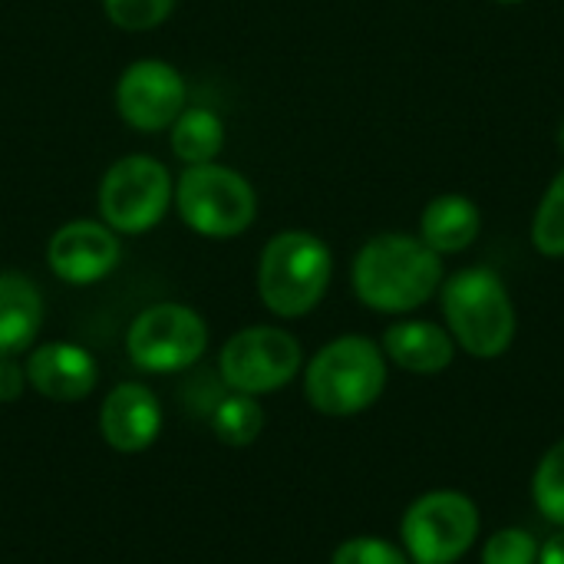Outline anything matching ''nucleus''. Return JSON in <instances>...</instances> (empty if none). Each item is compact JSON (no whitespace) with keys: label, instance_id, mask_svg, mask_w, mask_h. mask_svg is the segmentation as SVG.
I'll use <instances>...</instances> for the list:
<instances>
[{"label":"nucleus","instance_id":"1","mask_svg":"<svg viewBox=\"0 0 564 564\" xmlns=\"http://www.w3.org/2000/svg\"><path fill=\"white\" fill-rule=\"evenodd\" d=\"M354 294L380 314H410L436 297L443 288V258L413 235L370 238L350 268Z\"/></svg>","mask_w":564,"mask_h":564},{"label":"nucleus","instance_id":"2","mask_svg":"<svg viewBox=\"0 0 564 564\" xmlns=\"http://www.w3.org/2000/svg\"><path fill=\"white\" fill-rule=\"evenodd\" d=\"M446 330L476 360L502 357L519 330L516 304L502 278L489 268H466L440 288Z\"/></svg>","mask_w":564,"mask_h":564},{"label":"nucleus","instance_id":"3","mask_svg":"<svg viewBox=\"0 0 564 564\" xmlns=\"http://www.w3.org/2000/svg\"><path fill=\"white\" fill-rule=\"evenodd\" d=\"M387 390V357L370 337L347 334L321 347L304 370L307 403L324 416H357Z\"/></svg>","mask_w":564,"mask_h":564},{"label":"nucleus","instance_id":"4","mask_svg":"<svg viewBox=\"0 0 564 564\" xmlns=\"http://www.w3.org/2000/svg\"><path fill=\"white\" fill-rule=\"evenodd\" d=\"M334 274L330 248L311 231H281L274 235L258 261V294L264 307L278 317L311 314Z\"/></svg>","mask_w":564,"mask_h":564},{"label":"nucleus","instance_id":"5","mask_svg":"<svg viewBox=\"0 0 564 564\" xmlns=\"http://www.w3.org/2000/svg\"><path fill=\"white\" fill-rule=\"evenodd\" d=\"M175 208L178 218L205 238H235L241 235L258 212V198L251 182L218 162L185 165L175 182Z\"/></svg>","mask_w":564,"mask_h":564},{"label":"nucleus","instance_id":"6","mask_svg":"<svg viewBox=\"0 0 564 564\" xmlns=\"http://www.w3.org/2000/svg\"><path fill=\"white\" fill-rule=\"evenodd\" d=\"M479 539V509L456 489L420 496L400 522L403 552L416 564H456Z\"/></svg>","mask_w":564,"mask_h":564},{"label":"nucleus","instance_id":"7","mask_svg":"<svg viewBox=\"0 0 564 564\" xmlns=\"http://www.w3.org/2000/svg\"><path fill=\"white\" fill-rule=\"evenodd\" d=\"M172 192V175L159 159L122 155L99 182V215L119 235H142L162 221Z\"/></svg>","mask_w":564,"mask_h":564},{"label":"nucleus","instance_id":"8","mask_svg":"<svg viewBox=\"0 0 564 564\" xmlns=\"http://www.w3.org/2000/svg\"><path fill=\"white\" fill-rule=\"evenodd\" d=\"M208 347V327L198 311L185 304H152L145 307L129 334V360L145 373H178L198 364Z\"/></svg>","mask_w":564,"mask_h":564},{"label":"nucleus","instance_id":"9","mask_svg":"<svg viewBox=\"0 0 564 564\" xmlns=\"http://www.w3.org/2000/svg\"><path fill=\"white\" fill-rule=\"evenodd\" d=\"M301 344L281 327H248L228 337L218 357L221 383L231 393H274L288 387L301 370Z\"/></svg>","mask_w":564,"mask_h":564},{"label":"nucleus","instance_id":"10","mask_svg":"<svg viewBox=\"0 0 564 564\" xmlns=\"http://www.w3.org/2000/svg\"><path fill=\"white\" fill-rule=\"evenodd\" d=\"M119 116L139 132H159L185 109V79L172 63L139 59L122 69L116 86Z\"/></svg>","mask_w":564,"mask_h":564},{"label":"nucleus","instance_id":"11","mask_svg":"<svg viewBox=\"0 0 564 564\" xmlns=\"http://www.w3.org/2000/svg\"><path fill=\"white\" fill-rule=\"evenodd\" d=\"M119 238L106 221H69L46 245L50 271L66 284H96L119 264Z\"/></svg>","mask_w":564,"mask_h":564},{"label":"nucleus","instance_id":"12","mask_svg":"<svg viewBox=\"0 0 564 564\" xmlns=\"http://www.w3.org/2000/svg\"><path fill=\"white\" fill-rule=\"evenodd\" d=\"M99 433L116 453H142L162 433V406L142 383H119L99 410Z\"/></svg>","mask_w":564,"mask_h":564},{"label":"nucleus","instance_id":"13","mask_svg":"<svg viewBox=\"0 0 564 564\" xmlns=\"http://www.w3.org/2000/svg\"><path fill=\"white\" fill-rule=\"evenodd\" d=\"M96 380H99V367L93 354L66 340L43 344L26 360V383L53 403L86 400L96 390Z\"/></svg>","mask_w":564,"mask_h":564},{"label":"nucleus","instance_id":"14","mask_svg":"<svg viewBox=\"0 0 564 564\" xmlns=\"http://www.w3.org/2000/svg\"><path fill=\"white\" fill-rule=\"evenodd\" d=\"M383 357L406 373L433 377L456 360V340L433 321H400L383 334Z\"/></svg>","mask_w":564,"mask_h":564},{"label":"nucleus","instance_id":"15","mask_svg":"<svg viewBox=\"0 0 564 564\" xmlns=\"http://www.w3.org/2000/svg\"><path fill=\"white\" fill-rule=\"evenodd\" d=\"M43 324V294L40 288L17 274L0 271V357L23 354Z\"/></svg>","mask_w":564,"mask_h":564},{"label":"nucleus","instance_id":"16","mask_svg":"<svg viewBox=\"0 0 564 564\" xmlns=\"http://www.w3.org/2000/svg\"><path fill=\"white\" fill-rule=\"evenodd\" d=\"M482 231V212L466 195H440L420 218V238L443 258L476 245Z\"/></svg>","mask_w":564,"mask_h":564},{"label":"nucleus","instance_id":"17","mask_svg":"<svg viewBox=\"0 0 564 564\" xmlns=\"http://www.w3.org/2000/svg\"><path fill=\"white\" fill-rule=\"evenodd\" d=\"M221 145H225V122L218 119V112H212L205 106L182 109L178 119L172 122V152L185 165L215 162Z\"/></svg>","mask_w":564,"mask_h":564},{"label":"nucleus","instance_id":"18","mask_svg":"<svg viewBox=\"0 0 564 564\" xmlns=\"http://www.w3.org/2000/svg\"><path fill=\"white\" fill-rule=\"evenodd\" d=\"M212 430L225 446H251L264 430V410L248 393L221 397L212 410Z\"/></svg>","mask_w":564,"mask_h":564},{"label":"nucleus","instance_id":"19","mask_svg":"<svg viewBox=\"0 0 564 564\" xmlns=\"http://www.w3.org/2000/svg\"><path fill=\"white\" fill-rule=\"evenodd\" d=\"M532 245L545 258H564V169L542 195L532 218Z\"/></svg>","mask_w":564,"mask_h":564},{"label":"nucleus","instance_id":"20","mask_svg":"<svg viewBox=\"0 0 564 564\" xmlns=\"http://www.w3.org/2000/svg\"><path fill=\"white\" fill-rule=\"evenodd\" d=\"M532 499L549 522L564 529V440L542 456L532 476Z\"/></svg>","mask_w":564,"mask_h":564},{"label":"nucleus","instance_id":"21","mask_svg":"<svg viewBox=\"0 0 564 564\" xmlns=\"http://www.w3.org/2000/svg\"><path fill=\"white\" fill-rule=\"evenodd\" d=\"M175 0H102L106 17L129 33H142L159 26L172 13Z\"/></svg>","mask_w":564,"mask_h":564},{"label":"nucleus","instance_id":"22","mask_svg":"<svg viewBox=\"0 0 564 564\" xmlns=\"http://www.w3.org/2000/svg\"><path fill=\"white\" fill-rule=\"evenodd\" d=\"M539 539L525 529H499L482 545V564H539Z\"/></svg>","mask_w":564,"mask_h":564},{"label":"nucleus","instance_id":"23","mask_svg":"<svg viewBox=\"0 0 564 564\" xmlns=\"http://www.w3.org/2000/svg\"><path fill=\"white\" fill-rule=\"evenodd\" d=\"M330 564H410V555L377 535H357L334 549Z\"/></svg>","mask_w":564,"mask_h":564},{"label":"nucleus","instance_id":"24","mask_svg":"<svg viewBox=\"0 0 564 564\" xmlns=\"http://www.w3.org/2000/svg\"><path fill=\"white\" fill-rule=\"evenodd\" d=\"M23 387H26V370L13 357H0V403L20 400Z\"/></svg>","mask_w":564,"mask_h":564},{"label":"nucleus","instance_id":"25","mask_svg":"<svg viewBox=\"0 0 564 564\" xmlns=\"http://www.w3.org/2000/svg\"><path fill=\"white\" fill-rule=\"evenodd\" d=\"M539 564H564V529L539 549Z\"/></svg>","mask_w":564,"mask_h":564},{"label":"nucleus","instance_id":"26","mask_svg":"<svg viewBox=\"0 0 564 564\" xmlns=\"http://www.w3.org/2000/svg\"><path fill=\"white\" fill-rule=\"evenodd\" d=\"M558 149H562V155H564V122L558 126Z\"/></svg>","mask_w":564,"mask_h":564},{"label":"nucleus","instance_id":"27","mask_svg":"<svg viewBox=\"0 0 564 564\" xmlns=\"http://www.w3.org/2000/svg\"><path fill=\"white\" fill-rule=\"evenodd\" d=\"M496 3H522V0H496Z\"/></svg>","mask_w":564,"mask_h":564}]
</instances>
